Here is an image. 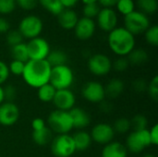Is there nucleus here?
Wrapping results in <instances>:
<instances>
[{"label":"nucleus","mask_w":158,"mask_h":157,"mask_svg":"<svg viewBox=\"0 0 158 157\" xmlns=\"http://www.w3.org/2000/svg\"><path fill=\"white\" fill-rule=\"evenodd\" d=\"M51 66L44 60H29L25 63L22 73L23 81L29 86L38 89L39 87L49 82Z\"/></svg>","instance_id":"obj_1"},{"label":"nucleus","mask_w":158,"mask_h":157,"mask_svg":"<svg viewBox=\"0 0 158 157\" xmlns=\"http://www.w3.org/2000/svg\"><path fill=\"white\" fill-rule=\"evenodd\" d=\"M108 45L118 56H127L135 48V37L124 27H117L108 34Z\"/></svg>","instance_id":"obj_2"},{"label":"nucleus","mask_w":158,"mask_h":157,"mask_svg":"<svg viewBox=\"0 0 158 157\" xmlns=\"http://www.w3.org/2000/svg\"><path fill=\"white\" fill-rule=\"evenodd\" d=\"M47 124L50 130L57 135L69 134L73 129V123L69 112L58 109H56L49 114Z\"/></svg>","instance_id":"obj_3"},{"label":"nucleus","mask_w":158,"mask_h":157,"mask_svg":"<svg viewBox=\"0 0 158 157\" xmlns=\"http://www.w3.org/2000/svg\"><path fill=\"white\" fill-rule=\"evenodd\" d=\"M74 81V73L72 69L66 64L62 66L53 67L50 72L49 83L56 90L69 89Z\"/></svg>","instance_id":"obj_4"},{"label":"nucleus","mask_w":158,"mask_h":157,"mask_svg":"<svg viewBox=\"0 0 158 157\" xmlns=\"http://www.w3.org/2000/svg\"><path fill=\"white\" fill-rule=\"evenodd\" d=\"M51 152L55 157H70L75 152V144L69 134L56 135L51 141Z\"/></svg>","instance_id":"obj_5"},{"label":"nucleus","mask_w":158,"mask_h":157,"mask_svg":"<svg viewBox=\"0 0 158 157\" xmlns=\"http://www.w3.org/2000/svg\"><path fill=\"white\" fill-rule=\"evenodd\" d=\"M124 25V28L134 36L145 32V31L151 26L147 15L143 14L141 11L135 10L125 16Z\"/></svg>","instance_id":"obj_6"},{"label":"nucleus","mask_w":158,"mask_h":157,"mask_svg":"<svg viewBox=\"0 0 158 157\" xmlns=\"http://www.w3.org/2000/svg\"><path fill=\"white\" fill-rule=\"evenodd\" d=\"M150 133L149 130H133L131 131L126 139V148L128 152L133 154L142 153L144 149L151 146Z\"/></svg>","instance_id":"obj_7"},{"label":"nucleus","mask_w":158,"mask_h":157,"mask_svg":"<svg viewBox=\"0 0 158 157\" xmlns=\"http://www.w3.org/2000/svg\"><path fill=\"white\" fill-rule=\"evenodd\" d=\"M44 28L42 19L35 15H29L24 17L19 25V31L23 38L33 39L39 37Z\"/></svg>","instance_id":"obj_8"},{"label":"nucleus","mask_w":158,"mask_h":157,"mask_svg":"<svg viewBox=\"0 0 158 157\" xmlns=\"http://www.w3.org/2000/svg\"><path fill=\"white\" fill-rule=\"evenodd\" d=\"M89 71L97 77L107 75L112 69V61L105 54H94L91 56L87 62Z\"/></svg>","instance_id":"obj_9"},{"label":"nucleus","mask_w":158,"mask_h":157,"mask_svg":"<svg viewBox=\"0 0 158 157\" xmlns=\"http://www.w3.org/2000/svg\"><path fill=\"white\" fill-rule=\"evenodd\" d=\"M26 45L30 60H44L51 51L48 42L40 36L31 39Z\"/></svg>","instance_id":"obj_10"},{"label":"nucleus","mask_w":158,"mask_h":157,"mask_svg":"<svg viewBox=\"0 0 158 157\" xmlns=\"http://www.w3.org/2000/svg\"><path fill=\"white\" fill-rule=\"evenodd\" d=\"M81 95L86 101L90 103L100 104L106 100L105 86L96 81H88L82 86Z\"/></svg>","instance_id":"obj_11"},{"label":"nucleus","mask_w":158,"mask_h":157,"mask_svg":"<svg viewBox=\"0 0 158 157\" xmlns=\"http://www.w3.org/2000/svg\"><path fill=\"white\" fill-rule=\"evenodd\" d=\"M90 135L93 142L101 145H106L114 141L116 133L112 125L108 123H98L93 127Z\"/></svg>","instance_id":"obj_12"},{"label":"nucleus","mask_w":158,"mask_h":157,"mask_svg":"<svg viewBox=\"0 0 158 157\" xmlns=\"http://www.w3.org/2000/svg\"><path fill=\"white\" fill-rule=\"evenodd\" d=\"M19 106L13 102H4L0 105V125L10 127L16 124L19 118Z\"/></svg>","instance_id":"obj_13"},{"label":"nucleus","mask_w":158,"mask_h":157,"mask_svg":"<svg viewBox=\"0 0 158 157\" xmlns=\"http://www.w3.org/2000/svg\"><path fill=\"white\" fill-rule=\"evenodd\" d=\"M54 105L56 109L62 111H70L76 105V96L69 89L56 90L53 99Z\"/></svg>","instance_id":"obj_14"},{"label":"nucleus","mask_w":158,"mask_h":157,"mask_svg":"<svg viewBox=\"0 0 158 157\" xmlns=\"http://www.w3.org/2000/svg\"><path fill=\"white\" fill-rule=\"evenodd\" d=\"M97 24L104 31L110 32L113 31L115 28H117L118 24V16L116 11L109 7H104L103 9H100L97 15Z\"/></svg>","instance_id":"obj_15"},{"label":"nucleus","mask_w":158,"mask_h":157,"mask_svg":"<svg viewBox=\"0 0 158 157\" xmlns=\"http://www.w3.org/2000/svg\"><path fill=\"white\" fill-rule=\"evenodd\" d=\"M75 31V35L79 40L86 41L93 37L95 31V23L94 19L88 18L79 19L75 28L73 29Z\"/></svg>","instance_id":"obj_16"},{"label":"nucleus","mask_w":158,"mask_h":157,"mask_svg":"<svg viewBox=\"0 0 158 157\" xmlns=\"http://www.w3.org/2000/svg\"><path fill=\"white\" fill-rule=\"evenodd\" d=\"M72 119L73 129H77L79 130H83L87 128L91 123V118L89 114L81 107H73L70 111H69Z\"/></svg>","instance_id":"obj_17"},{"label":"nucleus","mask_w":158,"mask_h":157,"mask_svg":"<svg viewBox=\"0 0 158 157\" xmlns=\"http://www.w3.org/2000/svg\"><path fill=\"white\" fill-rule=\"evenodd\" d=\"M57 20L63 29L73 30L79 20V18L77 13L71 8H64L57 15Z\"/></svg>","instance_id":"obj_18"},{"label":"nucleus","mask_w":158,"mask_h":157,"mask_svg":"<svg viewBox=\"0 0 158 157\" xmlns=\"http://www.w3.org/2000/svg\"><path fill=\"white\" fill-rule=\"evenodd\" d=\"M128 150L125 144L118 142H111L106 145L101 153L102 157H128Z\"/></svg>","instance_id":"obj_19"},{"label":"nucleus","mask_w":158,"mask_h":157,"mask_svg":"<svg viewBox=\"0 0 158 157\" xmlns=\"http://www.w3.org/2000/svg\"><path fill=\"white\" fill-rule=\"evenodd\" d=\"M124 90L125 84L122 80L118 78L112 79L105 86L106 98L108 97L109 99H117L123 93Z\"/></svg>","instance_id":"obj_20"},{"label":"nucleus","mask_w":158,"mask_h":157,"mask_svg":"<svg viewBox=\"0 0 158 157\" xmlns=\"http://www.w3.org/2000/svg\"><path fill=\"white\" fill-rule=\"evenodd\" d=\"M76 152H84L91 146L93 141L89 132L83 130H79L72 136Z\"/></svg>","instance_id":"obj_21"},{"label":"nucleus","mask_w":158,"mask_h":157,"mask_svg":"<svg viewBox=\"0 0 158 157\" xmlns=\"http://www.w3.org/2000/svg\"><path fill=\"white\" fill-rule=\"evenodd\" d=\"M128 61L130 65L133 66H140L147 62L148 60V54L145 50L142 48H134L128 56Z\"/></svg>","instance_id":"obj_22"},{"label":"nucleus","mask_w":158,"mask_h":157,"mask_svg":"<svg viewBox=\"0 0 158 157\" xmlns=\"http://www.w3.org/2000/svg\"><path fill=\"white\" fill-rule=\"evenodd\" d=\"M46 61L49 63L51 68L66 65L68 61V56L64 51L56 49V50L50 51V53L48 54L46 57Z\"/></svg>","instance_id":"obj_23"},{"label":"nucleus","mask_w":158,"mask_h":157,"mask_svg":"<svg viewBox=\"0 0 158 157\" xmlns=\"http://www.w3.org/2000/svg\"><path fill=\"white\" fill-rule=\"evenodd\" d=\"M32 141L39 146H44L48 143H51L52 141V131L48 127L37 130V131H32L31 134Z\"/></svg>","instance_id":"obj_24"},{"label":"nucleus","mask_w":158,"mask_h":157,"mask_svg":"<svg viewBox=\"0 0 158 157\" xmlns=\"http://www.w3.org/2000/svg\"><path fill=\"white\" fill-rule=\"evenodd\" d=\"M56 90L49 82L37 89L38 99L43 103H51L55 97Z\"/></svg>","instance_id":"obj_25"},{"label":"nucleus","mask_w":158,"mask_h":157,"mask_svg":"<svg viewBox=\"0 0 158 157\" xmlns=\"http://www.w3.org/2000/svg\"><path fill=\"white\" fill-rule=\"evenodd\" d=\"M10 54H11L13 60H18V61H21L24 63L30 60L27 45L24 43H20L17 45L10 47Z\"/></svg>","instance_id":"obj_26"},{"label":"nucleus","mask_w":158,"mask_h":157,"mask_svg":"<svg viewBox=\"0 0 158 157\" xmlns=\"http://www.w3.org/2000/svg\"><path fill=\"white\" fill-rule=\"evenodd\" d=\"M41 6L53 15H58L63 9L60 0H39Z\"/></svg>","instance_id":"obj_27"},{"label":"nucleus","mask_w":158,"mask_h":157,"mask_svg":"<svg viewBox=\"0 0 158 157\" xmlns=\"http://www.w3.org/2000/svg\"><path fill=\"white\" fill-rule=\"evenodd\" d=\"M137 4L140 9L142 10L141 12H143L145 15H152L157 11V0H138Z\"/></svg>","instance_id":"obj_28"},{"label":"nucleus","mask_w":158,"mask_h":157,"mask_svg":"<svg viewBox=\"0 0 158 157\" xmlns=\"http://www.w3.org/2000/svg\"><path fill=\"white\" fill-rule=\"evenodd\" d=\"M112 127H113L115 133L125 134L129 132V130L131 129V120L127 118H119L114 122Z\"/></svg>","instance_id":"obj_29"},{"label":"nucleus","mask_w":158,"mask_h":157,"mask_svg":"<svg viewBox=\"0 0 158 157\" xmlns=\"http://www.w3.org/2000/svg\"><path fill=\"white\" fill-rule=\"evenodd\" d=\"M131 126L133 130H146L148 127V119L144 115L137 114L131 119Z\"/></svg>","instance_id":"obj_30"},{"label":"nucleus","mask_w":158,"mask_h":157,"mask_svg":"<svg viewBox=\"0 0 158 157\" xmlns=\"http://www.w3.org/2000/svg\"><path fill=\"white\" fill-rule=\"evenodd\" d=\"M146 42L153 46L158 45V27L157 25L150 26L144 32Z\"/></svg>","instance_id":"obj_31"},{"label":"nucleus","mask_w":158,"mask_h":157,"mask_svg":"<svg viewBox=\"0 0 158 157\" xmlns=\"http://www.w3.org/2000/svg\"><path fill=\"white\" fill-rule=\"evenodd\" d=\"M6 43L12 47L14 45H17L20 43H23V36L21 35V33L19 31V30H11V31H8L6 32Z\"/></svg>","instance_id":"obj_32"},{"label":"nucleus","mask_w":158,"mask_h":157,"mask_svg":"<svg viewBox=\"0 0 158 157\" xmlns=\"http://www.w3.org/2000/svg\"><path fill=\"white\" fill-rule=\"evenodd\" d=\"M116 6L118 10L124 16L134 11V7H135V4L133 0H118Z\"/></svg>","instance_id":"obj_33"},{"label":"nucleus","mask_w":158,"mask_h":157,"mask_svg":"<svg viewBox=\"0 0 158 157\" xmlns=\"http://www.w3.org/2000/svg\"><path fill=\"white\" fill-rule=\"evenodd\" d=\"M24 68H25V63L18 60H12L8 65L9 73H11L14 76H22Z\"/></svg>","instance_id":"obj_34"},{"label":"nucleus","mask_w":158,"mask_h":157,"mask_svg":"<svg viewBox=\"0 0 158 157\" xmlns=\"http://www.w3.org/2000/svg\"><path fill=\"white\" fill-rule=\"evenodd\" d=\"M146 92L148 93L149 96L151 97V99H153L154 101H157L158 100V77L155 76L151 81L148 83L147 85V90Z\"/></svg>","instance_id":"obj_35"},{"label":"nucleus","mask_w":158,"mask_h":157,"mask_svg":"<svg viewBox=\"0 0 158 157\" xmlns=\"http://www.w3.org/2000/svg\"><path fill=\"white\" fill-rule=\"evenodd\" d=\"M129 67L130 63L127 56H119L114 62H112V68H114L118 72H123L127 70Z\"/></svg>","instance_id":"obj_36"},{"label":"nucleus","mask_w":158,"mask_h":157,"mask_svg":"<svg viewBox=\"0 0 158 157\" xmlns=\"http://www.w3.org/2000/svg\"><path fill=\"white\" fill-rule=\"evenodd\" d=\"M82 11H83V15H84L85 18L93 19V18L97 17V15H98V13L100 11V7H99L97 3L84 5V7H83Z\"/></svg>","instance_id":"obj_37"},{"label":"nucleus","mask_w":158,"mask_h":157,"mask_svg":"<svg viewBox=\"0 0 158 157\" xmlns=\"http://www.w3.org/2000/svg\"><path fill=\"white\" fill-rule=\"evenodd\" d=\"M16 7L15 0H0V13L9 14Z\"/></svg>","instance_id":"obj_38"},{"label":"nucleus","mask_w":158,"mask_h":157,"mask_svg":"<svg viewBox=\"0 0 158 157\" xmlns=\"http://www.w3.org/2000/svg\"><path fill=\"white\" fill-rule=\"evenodd\" d=\"M4 90V96L6 102H13L17 95V89L13 85H6V87H3Z\"/></svg>","instance_id":"obj_39"},{"label":"nucleus","mask_w":158,"mask_h":157,"mask_svg":"<svg viewBox=\"0 0 158 157\" xmlns=\"http://www.w3.org/2000/svg\"><path fill=\"white\" fill-rule=\"evenodd\" d=\"M9 75L10 73L8 70V66L4 61L0 60V86H2V84L7 81Z\"/></svg>","instance_id":"obj_40"},{"label":"nucleus","mask_w":158,"mask_h":157,"mask_svg":"<svg viewBox=\"0 0 158 157\" xmlns=\"http://www.w3.org/2000/svg\"><path fill=\"white\" fill-rule=\"evenodd\" d=\"M19 6L25 10H31L35 8L39 3V0H17Z\"/></svg>","instance_id":"obj_41"},{"label":"nucleus","mask_w":158,"mask_h":157,"mask_svg":"<svg viewBox=\"0 0 158 157\" xmlns=\"http://www.w3.org/2000/svg\"><path fill=\"white\" fill-rule=\"evenodd\" d=\"M147 85L148 83L146 82L145 80L143 79H138L136 81H133L132 83V86H133V89L138 92V93H143V92H145L147 90Z\"/></svg>","instance_id":"obj_42"},{"label":"nucleus","mask_w":158,"mask_h":157,"mask_svg":"<svg viewBox=\"0 0 158 157\" xmlns=\"http://www.w3.org/2000/svg\"><path fill=\"white\" fill-rule=\"evenodd\" d=\"M44 128H46V123H45V121L42 118H35L31 121V129H32V131L41 130H43Z\"/></svg>","instance_id":"obj_43"},{"label":"nucleus","mask_w":158,"mask_h":157,"mask_svg":"<svg viewBox=\"0 0 158 157\" xmlns=\"http://www.w3.org/2000/svg\"><path fill=\"white\" fill-rule=\"evenodd\" d=\"M150 133V140H151V144L154 146L158 145V125L155 124L151 130H149Z\"/></svg>","instance_id":"obj_44"},{"label":"nucleus","mask_w":158,"mask_h":157,"mask_svg":"<svg viewBox=\"0 0 158 157\" xmlns=\"http://www.w3.org/2000/svg\"><path fill=\"white\" fill-rule=\"evenodd\" d=\"M10 29V24L9 22L4 19L0 18V33H6Z\"/></svg>","instance_id":"obj_45"},{"label":"nucleus","mask_w":158,"mask_h":157,"mask_svg":"<svg viewBox=\"0 0 158 157\" xmlns=\"http://www.w3.org/2000/svg\"><path fill=\"white\" fill-rule=\"evenodd\" d=\"M100 5H102L104 7H109L112 8L114 6L117 5L118 0H98Z\"/></svg>","instance_id":"obj_46"},{"label":"nucleus","mask_w":158,"mask_h":157,"mask_svg":"<svg viewBox=\"0 0 158 157\" xmlns=\"http://www.w3.org/2000/svg\"><path fill=\"white\" fill-rule=\"evenodd\" d=\"M79 0H60L64 8H71L73 7Z\"/></svg>","instance_id":"obj_47"},{"label":"nucleus","mask_w":158,"mask_h":157,"mask_svg":"<svg viewBox=\"0 0 158 157\" xmlns=\"http://www.w3.org/2000/svg\"><path fill=\"white\" fill-rule=\"evenodd\" d=\"M5 102V96H4V90L3 87L0 86V105Z\"/></svg>","instance_id":"obj_48"},{"label":"nucleus","mask_w":158,"mask_h":157,"mask_svg":"<svg viewBox=\"0 0 158 157\" xmlns=\"http://www.w3.org/2000/svg\"><path fill=\"white\" fill-rule=\"evenodd\" d=\"M98 0H81V2L84 4V5H89V4H94V3H97Z\"/></svg>","instance_id":"obj_49"},{"label":"nucleus","mask_w":158,"mask_h":157,"mask_svg":"<svg viewBox=\"0 0 158 157\" xmlns=\"http://www.w3.org/2000/svg\"><path fill=\"white\" fill-rule=\"evenodd\" d=\"M142 157H156L155 155H153V154H146V155H143Z\"/></svg>","instance_id":"obj_50"}]
</instances>
